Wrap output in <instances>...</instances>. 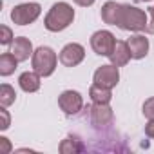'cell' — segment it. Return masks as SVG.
<instances>
[{
    "label": "cell",
    "instance_id": "cell-1",
    "mask_svg": "<svg viewBox=\"0 0 154 154\" xmlns=\"http://www.w3.org/2000/svg\"><path fill=\"white\" fill-rule=\"evenodd\" d=\"M72 20H74V9L67 2H56V4H53V8L45 15L44 26L47 31L58 33V31L67 29L72 24Z\"/></svg>",
    "mask_w": 154,
    "mask_h": 154
},
{
    "label": "cell",
    "instance_id": "cell-2",
    "mask_svg": "<svg viewBox=\"0 0 154 154\" xmlns=\"http://www.w3.org/2000/svg\"><path fill=\"white\" fill-rule=\"evenodd\" d=\"M31 63H33V71H36L40 76H51L56 69L58 63V56L56 53L47 47V45H40L33 56H31Z\"/></svg>",
    "mask_w": 154,
    "mask_h": 154
},
{
    "label": "cell",
    "instance_id": "cell-3",
    "mask_svg": "<svg viewBox=\"0 0 154 154\" xmlns=\"http://www.w3.org/2000/svg\"><path fill=\"white\" fill-rule=\"evenodd\" d=\"M118 27L123 29V31H143V29L147 27L145 11H141V9L136 8V6L123 4V9H122V17H120Z\"/></svg>",
    "mask_w": 154,
    "mask_h": 154
},
{
    "label": "cell",
    "instance_id": "cell-4",
    "mask_svg": "<svg viewBox=\"0 0 154 154\" xmlns=\"http://www.w3.org/2000/svg\"><path fill=\"white\" fill-rule=\"evenodd\" d=\"M42 13V8L40 4L36 2H29V4H20L17 8H13L11 11V20L17 24V26H27V24H33Z\"/></svg>",
    "mask_w": 154,
    "mask_h": 154
},
{
    "label": "cell",
    "instance_id": "cell-5",
    "mask_svg": "<svg viewBox=\"0 0 154 154\" xmlns=\"http://www.w3.org/2000/svg\"><path fill=\"white\" fill-rule=\"evenodd\" d=\"M114 45H116V38L111 31H105V29L96 31L91 36V47L100 56H111V53L114 51Z\"/></svg>",
    "mask_w": 154,
    "mask_h": 154
},
{
    "label": "cell",
    "instance_id": "cell-6",
    "mask_svg": "<svg viewBox=\"0 0 154 154\" xmlns=\"http://www.w3.org/2000/svg\"><path fill=\"white\" fill-rule=\"evenodd\" d=\"M93 82L96 85H102V87H107V89H112L118 85L120 82V71L116 65H102L94 71V76H93Z\"/></svg>",
    "mask_w": 154,
    "mask_h": 154
},
{
    "label": "cell",
    "instance_id": "cell-7",
    "mask_svg": "<svg viewBox=\"0 0 154 154\" xmlns=\"http://www.w3.org/2000/svg\"><path fill=\"white\" fill-rule=\"evenodd\" d=\"M58 105L67 116H72V114H78L82 111L84 98H82V94L78 91H63L58 96Z\"/></svg>",
    "mask_w": 154,
    "mask_h": 154
},
{
    "label": "cell",
    "instance_id": "cell-8",
    "mask_svg": "<svg viewBox=\"0 0 154 154\" xmlns=\"http://www.w3.org/2000/svg\"><path fill=\"white\" fill-rule=\"evenodd\" d=\"M60 62H62V65H65V67H74V65H78V63H82L84 62V58H85V49H84V45H80V44H67L62 51H60Z\"/></svg>",
    "mask_w": 154,
    "mask_h": 154
},
{
    "label": "cell",
    "instance_id": "cell-9",
    "mask_svg": "<svg viewBox=\"0 0 154 154\" xmlns=\"http://www.w3.org/2000/svg\"><path fill=\"white\" fill-rule=\"evenodd\" d=\"M11 53L17 56L18 62H26V60H29V56H33L35 51H33V44H31L29 38L18 36V38H15L13 44H11Z\"/></svg>",
    "mask_w": 154,
    "mask_h": 154
},
{
    "label": "cell",
    "instance_id": "cell-10",
    "mask_svg": "<svg viewBox=\"0 0 154 154\" xmlns=\"http://www.w3.org/2000/svg\"><path fill=\"white\" fill-rule=\"evenodd\" d=\"M129 44V51H131V56L134 60H141L147 56L149 53V38H145L143 35H134L127 40Z\"/></svg>",
    "mask_w": 154,
    "mask_h": 154
},
{
    "label": "cell",
    "instance_id": "cell-11",
    "mask_svg": "<svg viewBox=\"0 0 154 154\" xmlns=\"http://www.w3.org/2000/svg\"><path fill=\"white\" fill-rule=\"evenodd\" d=\"M91 120L98 127L111 123L112 122V109L109 107V103H94L91 107Z\"/></svg>",
    "mask_w": 154,
    "mask_h": 154
},
{
    "label": "cell",
    "instance_id": "cell-12",
    "mask_svg": "<svg viewBox=\"0 0 154 154\" xmlns=\"http://www.w3.org/2000/svg\"><path fill=\"white\" fill-rule=\"evenodd\" d=\"M122 9H123V4H116L112 0L103 4L102 8V18L105 24L109 26H118L120 24V17H122Z\"/></svg>",
    "mask_w": 154,
    "mask_h": 154
},
{
    "label": "cell",
    "instance_id": "cell-13",
    "mask_svg": "<svg viewBox=\"0 0 154 154\" xmlns=\"http://www.w3.org/2000/svg\"><path fill=\"white\" fill-rule=\"evenodd\" d=\"M111 63L116 65V67H123L132 56H131V51H129V44L127 42H122V40H116V45H114V51L111 53Z\"/></svg>",
    "mask_w": 154,
    "mask_h": 154
},
{
    "label": "cell",
    "instance_id": "cell-14",
    "mask_svg": "<svg viewBox=\"0 0 154 154\" xmlns=\"http://www.w3.org/2000/svg\"><path fill=\"white\" fill-rule=\"evenodd\" d=\"M18 84H20L22 91H26V93H36L40 89V74L36 71H26V72L20 74Z\"/></svg>",
    "mask_w": 154,
    "mask_h": 154
},
{
    "label": "cell",
    "instance_id": "cell-15",
    "mask_svg": "<svg viewBox=\"0 0 154 154\" xmlns=\"http://www.w3.org/2000/svg\"><path fill=\"white\" fill-rule=\"evenodd\" d=\"M82 150H85V145L76 136H69L60 143V152L62 154H76V152H82Z\"/></svg>",
    "mask_w": 154,
    "mask_h": 154
},
{
    "label": "cell",
    "instance_id": "cell-16",
    "mask_svg": "<svg viewBox=\"0 0 154 154\" xmlns=\"http://www.w3.org/2000/svg\"><path fill=\"white\" fill-rule=\"evenodd\" d=\"M89 96H91L93 103H109L111 98H112V93L107 87H102V85L93 84L91 89H89Z\"/></svg>",
    "mask_w": 154,
    "mask_h": 154
},
{
    "label": "cell",
    "instance_id": "cell-17",
    "mask_svg": "<svg viewBox=\"0 0 154 154\" xmlns=\"http://www.w3.org/2000/svg\"><path fill=\"white\" fill-rule=\"evenodd\" d=\"M17 63H18V60H17V56L11 51L9 53H4L2 56H0V74H2V76L13 74L15 69H17Z\"/></svg>",
    "mask_w": 154,
    "mask_h": 154
},
{
    "label": "cell",
    "instance_id": "cell-18",
    "mask_svg": "<svg viewBox=\"0 0 154 154\" xmlns=\"http://www.w3.org/2000/svg\"><path fill=\"white\" fill-rule=\"evenodd\" d=\"M17 100V93L9 84H2L0 85V105L2 107H9L11 103H15Z\"/></svg>",
    "mask_w": 154,
    "mask_h": 154
},
{
    "label": "cell",
    "instance_id": "cell-19",
    "mask_svg": "<svg viewBox=\"0 0 154 154\" xmlns=\"http://www.w3.org/2000/svg\"><path fill=\"white\" fill-rule=\"evenodd\" d=\"M0 44L2 45L13 44V31L8 26H0Z\"/></svg>",
    "mask_w": 154,
    "mask_h": 154
},
{
    "label": "cell",
    "instance_id": "cell-20",
    "mask_svg": "<svg viewBox=\"0 0 154 154\" xmlns=\"http://www.w3.org/2000/svg\"><path fill=\"white\" fill-rule=\"evenodd\" d=\"M143 116L147 120H154V96L145 100V103H143Z\"/></svg>",
    "mask_w": 154,
    "mask_h": 154
},
{
    "label": "cell",
    "instance_id": "cell-21",
    "mask_svg": "<svg viewBox=\"0 0 154 154\" xmlns=\"http://www.w3.org/2000/svg\"><path fill=\"white\" fill-rule=\"evenodd\" d=\"M0 116H2V123H0V129H2V131L9 129V122H11V118H9V112L6 111V107L0 109Z\"/></svg>",
    "mask_w": 154,
    "mask_h": 154
},
{
    "label": "cell",
    "instance_id": "cell-22",
    "mask_svg": "<svg viewBox=\"0 0 154 154\" xmlns=\"http://www.w3.org/2000/svg\"><path fill=\"white\" fill-rule=\"evenodd\" d=\"M149 15H150V20H149V24H147L145 31H147L149 35H154V6H152V8H149Z\"/></svg>",
    "mask_w": 154,
    "mask_h": 154
},
{
    "label": "cell",
    "instance_id": "cell-23",
    "mask_svg": "<svg viewBox=\"0 0 154 154\" xmlns=\"http://www.w3.org/2000/svg\"><path fill=\"white\" fill-rule=\"evenodd\" d=\"M145 134L154 140V120H149V123L145 125Z\"/></svg>",
    "mask_w": 154,
    "mask_h": 154
},
{
    "label": "cell",
    "instance_id": "cell-24",
    "mask_svg": "<svg viewBox=\"0 0 154 154\" xmlns=\"http://www.w3.org/2000/svg\"><path fill=\"white\" fill-rule=\"evenodd\" d=\"M0 147H2V152H9L11 150V143L8 141V138H0Z\"/></svg>",
    "mask_w": 154,
    "mask_h": 154
},
{
    "label": "cell",
    "instance_id": "cell-25",
    "mask_svg": "<svg viewBox=\"0 0 154 154\" xmlns=\"http://www.w3.org/2000/svg\"><path fill=\"white\" fill-rule=\"evenodd\" d=\"M78 6H82V8H89V6H93L94 4V0H74Z\"/></svg>",
    "mask_w": 154,
    "mask_h": 154
},
{
    "label": "cell",
    "instance_id": "cell-26",
    "mask_svg": "<svg viewBox=\"0 0 154 154\" xmlns=\"http://www.w3.org/2000/svg\"><path fill=\"white\" fill-rule=\"evenodd\" d=\"M141 2H150V0H141Z\"/></svg>",
    "mask_w": 154,
    "mask_h": 154
}]
</instances>
